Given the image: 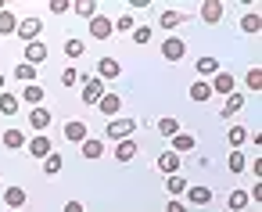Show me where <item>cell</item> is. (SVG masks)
<instances>
[{
	"label": "cell",
	"instance_id": "cell-1",
	"mask_svg": "<svg viewBox=\"0 0 262 212\" xmlns=\"http://www.w3.org/2000/svg\"><path fill=\"white\" fill-rule=\"evenodd\" d=\"M40 33H43V22H40V18H18V29H15V36H18V40L36 44V40H40Z\"/></svg>",
	"mask_w": 262,
	"mask_h": 212
},
{
	"label": "cell",
	"instance_id": "cell-2",
	"mask_svg": "<svg viewBox=\"0 0 262 212\" xmlns=\"http://www.w3.org/2000/svg\"><path fill=\"white\" fill-rule=\"evenodd\" d=\"M83 79V104H97L104 97V79L97 76H79Z\"/></svg>",
	"mask_w": 262,
	"mask_h": 212
},
{
	"label": "cell",
	"instance_id": "cell-3",
	"mask_svg": "<svg viewBox=\"0 0 262 212\" xmlns=\"http://www.w3.org/2000/svg\"><path fill=\"white\" fill-rule=\"evenodd\" d=\"M133 130H137V122H133L129 115H126V119H108V137H112V140H129Z\"/></svg>",
	"mask_w": 262,
	"mask_h": 212
},
{
	"label": "cell",
	"instance_id": "cell-4",
	"mask_svg": "<svg viewBox=\"0 0 262 212\" xmlns=\"http://www.w3.org/2000/svg\"><path fill=\"white\" fill-rule=\"evenodd\" d=\"M86 33H90V36H94V40H108V36H112V33H115V29H112V18H108V15H101V11H97V15H94V18H90V26H86Z\"/></svg>",
	"mask_w": 262,
	"mask_h": 212
},
{
	"label": "cell",
	"instance_id": "cell-5",
	"mask_svg": "<svg viewBox=\"0 0 262 212\" xmlns=\"http://www.w3.org/2000/svg\"><path fill=\"white\" fill-rule=\"evenodd\" d=\"M183 54H187V44H183L180 36H165V40H162V58H165V61H180Z\"/></svg>",
	"mask_w": 262,
	"mask_h": 212
},
{
	"label": "cell",
	"instance_id": "cell-6",
	"mask_svg": "<svg viewBox=\"0 0 262 212\" xmlns=\"http://www.w3.org/2000/svg\"><path fill=\"white\" fill-rule=\"evenodd\" d=\"M169 144H172L169 151H176L180 158H183V155H190V151L198 147V140H194V133H183V130H180L176 137H169Z\"/></svg>",
	"mask_w": 262,
	"mask_h": 212
},
{
	"label": "cell",
	"instance_id": "cell-7",
	"mask_svg": "<svg viewBox=\"0 0 262 212\" xmlns=\"http://www.w3.org/2000/svg\"><path fill=\"white\" fill-rule=\"evenodd\" d=\"M26 147H29V155H33L36 162H40V158H47V155L54 151V144H51V137H47V133H36V137H33Z\"/></svg>",
	"mask_w": 262,
	"mask_h": 212
},
{
	"label": "cell",
	"instance_id": "cell-8",
	"mask_svg": "<svg viewBox=\"0 0 262 212\" xmlns=\"http://www.w3.org/2000/svg\"><path fill=\"white\" fill-rule=\"evenodd\" d=\"M208 87H212V94H223V97H230V94L237 90V79H233L230 72H219V76H212V83H208Z\"/></svg>",
	"mask_w": 262,
	"mask_h": 212
},
{
	"label": "cell",
	"instance_id": "cell-9",
	"mask_svg": "<svg viewBox=\"0 0 262 212\" xmlns=\"http://www.w3.org/2000/svg\"><path fill=\"white\" fill-rule=\"evenodd\" d=\"M47 61V44L43 40H36V44H26V65H43Z\"/></svg>",
	"mask_w": 262,
	"mask_h": 212
},
{
	"label": "cell",
	"instance_id": "cell-10",
	"mask_svg": "<svg viewBox=\"0 0 262 212\" xmlns=\"http://www.w3.org/2000/svg\"><path fill=\"white\" fill-rule=\"evenodd\" d=\"M51 122H54V115H51V112H47V108H43V104H36V108H33V112H29V126H33V130H36V133H43V130H47V126H51Z\"/></svg>",
	"mask_w": 262,
	"mask_h": 212
},
{
	"label": "cell",
	"instance_id": "cell-11",
	"mask_svg": "<svg viewBox=\"0 0 262 212\" xmlns=\"http://www.w3.org/2000/svg\"><path fill=\"white\" fill-rule=\"evenodd\" d=\"M155 165H158L162 173H169V176H172V173H180V165H183V158H180L176 151H162V155L155 158Z\"/></svg>",
	"mask_w": 262,
	"mask_h": 212
},
{
	"label": "cell",
	"instance_id": "cell-12",
	"mask_svg": "<svg viewBox=\"0 0 262 212\" xmlns=\"http://www.w3.org/2000/svg\"><path fill=\"white\" fill-rule=\"evenodd\" d=\"M65 140L83 144V140H86V122H83V119H69V122H65Z\"/></svg>",
	"mask_w": 262,
	"mask_h": 212
},
{
	"label": "cell",
	"instance_id": "cell-13",
	"mask_svg": "<svg viewBox=\"0 0 262 212\" xmlns=\"http://www.w3.org/2000/svg\"><path fill=\"white\" fill-rule=\"evenodd\" d=\"M119 72H122V65L115 58H101L97 61V79H119Z\"/></svg>",
	"mask_w": 262,
	"mask_h": 212
},
{
	"label": "cell",
	"instance_id": "cell-14",
	"mask_svg": "<svg viewBox=\"0 0 262 212\" xmlns=\"http://www.w3.org/2000/svg\"><path fill=\"white\" fill-rule=\"evenodd\" d=\"M183 194L190 205H212V187H187Z\"/></svg>",
	"mask_w": 262,
	"mask_h": 212
},
{
	"label": "cell",
	"instance_id": "cell-15",
	"mask_svg": "<svg viewBox=\"0 0 262 212\" xmlns=\"http://www.w3.org/2000/svg\"><path fill=\"white\" fill-rule=\"evenodd\" d=\"M201 18H205L208 26H215V22L223 18V4H219V0H205V4H201Z\"/></svg>",
	"mask_w": 262,
	"mask_h": 212
},
{
	"label": "cell",
	"instance_id": "cell-16",
	"mask_svg": "<svg viewBox=\"0 0 262 212\" xmlns=\"http://www.w3.org/2000/svg\"><path fill=\"white\" fill-rule=\"evenodd\" d=\"M187 94H190V101H194V104H205V101L212 97V87H208L205 79H198V83H190V90H187Z\"/></svg>",
	"mask_w": 262,
	"mask_h": 212
},
{
	"label": "cell",
	"instance_id": "cell-17",
	"mask_svg": "<svg viewBox=\"0 0 262 212\" xmlns=\"http://www.w3.org/2000/svg\"><path fill=\"white\" fill-rule=\"evenodd\" d=\"M241 108H244V94H241V90H233V94L226 97V104H223V112H219V115H223V119H230V115H237Z\"/></svg>",
	"mask_w": 262,
	"mask_h": 212
},
{
	"label": "cell",
	"instance_id": "cell-18",
	"mask_svg": "<svg viewBox=\"0 0 262 212\" xmlns=\"http://www.w3.org/2000/svg\"><path fill=\"white\" fill-rule=\"evenodd\" d=\"M97 108H101L104 115H119V108H122V97H119V94H104V97L97 101Z\"/></svg>",
	"mask_w": 262,
	"mask_h": 212
},
{
	"label": "cell",
	"instance_id": "cell-19",
	"mask_svg": "<svg viewBox=\"0 0 262 212\" xmlns=\"http://www.w3.org/2000/svg\"><path fill=\"white\" fill-rule=\"evenodd\" d=\"M4 205L8 208H22L26 205V187H8L4 190Z\"/></svg>",
	"mask_w": 262,
	"mask_h": 212
},
{
	"label": "cell",
	"instance_id": "cell-20",
	"mask_svg": "<svg viewBox=\"0 0 262 212\" xmlns=\"http://www.w3.org/2000/svg\"><path fill=\"white\" fill-rule=\"evenodd\" d=\"M15 29H18V15L4 8V11H0V36H11Z\"/></svg>",
	"mask_w": 262,
	"mask_h": 212
},
{
	"label": "cell",
	"instance_id": "cell-21",
	"mask_svg": "<svg viewBox=\"0 0 262 212\" xmlns=\"http://www.w3.org/2000/svg\"><path fill=\"white\" fill-rule=\"evenodd\" d=\"M115 158H119V162H133V158H137V144H133V140H119V144H115Z\"/></svg>",
	"mask_w": 262,
	"mask_h": 212
},
{
	"label": "cell",
	"instance_id": "cell-22",
	"mask_svg": "<svg viewBox=\"0 0 262 212\" xmlns=\"http://www.w3.org/2000/svg\"><path fill=\"white\" fill-rule=\"evenodd\" d=\"M183 22H187V15H183V11H165V15L158 18V26H162V29H176V26H183Z\"/></svg>",
	"mask_w": 262,
	"mask_h": 212
},
{
	"label": "cell",
	"instance_id": "cell-23",
	"mask_svg": "<svg viewBox=\"0 0 262 212\" xmlns=\"http://www.w3.org/2000/svg\"><path fill=\"white\" fill-rule=\"evenodd\" d=\"M22 97L36 108V104H43V87L40 83H26V90H22Z\"/></svg>",
	"mask_w": 262,
	"mask_h": 212
},
{
	"label": "cell",
	"instance_id": "cell-24",
	"mask_svg": "<svg viewBox=\"0 0 262 212\" xmlns=\"http://www.w3.org/2000/svg\"><path fill=\"white\" fill-rule=\"evenodd\" d=\"M101 155H104V144L97 137H86L83 140V158H101Z\"/></svg>",
	"mask_w": 262,
	"mask_h": 212
},
{
	"label": "cell",
	"instance_id": "cell-25",
	"mask_svg": "<svg viewBox=\"0 0 262 212\" xmlns=\"http://www.w3.org/2000/svg\"><path fill=\"white\" fill-rule=\"evenodd\" d=\"M165 190H169L172 198H180V194L187 190V180H183L180 173H172V176H165Z\"/></svg>",
	"mask_w": 262,
	"mask_h": 212
},
{
	"label": "cell",
	"instance_id": "cell-26",
	"mask_svg": "<svg viewBox=\"0 0 262 212\" xmlns=\"http://www.w3.org/2000/svg\"><path fill=\"white\" fill-rule=\"evenodd\" d=\"M15 112H18V97L11 90H4L0 94V115H15Z\"/></svg>",
	"mask_w": 262,
	"mask_h": 212
},
{
	"label": "cell",
	"instance_id": "cell-27",
	"mask_svg": "<svg viewBox=\"0 0 262 212\" xmlns=\"http://www.w3.org/2000/svg\"><path fill=\"white\" fill-rule=\"evenodd\" d=\"M226 140L233 144V151H241V144H248V130H244V126H230Z\"/></svg>",
	"mask_w": 262,
	"mask_h": 212
},
{
	"label": "cell",
	"instance_id": "cell-28",
	"mask_svg": "<svg viewBox=\"0 0 262 212\" xmlns=\"http://www.w3.org/2000/svg\"><path fill=\"white\" fill-rule=\"evenodd\" d=\"M4 144H8V151H18V147H26V137H22V130H15V126H11V130L4 133Z\"/></svg>",
	"mask_w": 262,
	"mask_h": 212
},
{
	"label": "cell",
	"instance_id": "cell-29",
	"mask_svg": "<svg viewBox=\"0 0 262 212\" xmlns=\"http://www.w3.org/2000/svg\"><path fill=\"white\" fill-rule=\"evenodd\" d=\"M61 165H65V158H61L58 151H51V155L43 158V173H47V176H54V173H61Z\"/></svg>",
	"mask_w": 262,
	"mask_h": 212
},
{
	"label": "cell",
	"instance_id": "cell-30",
	"mask_svg": "<svg viewBox=\"0 0 262 212\" xmlns=\"http://www.w3.org/2000/svg\"><path fill=\"white\" fill-rule=\"evenodd\" d=\"M198 72L201 76H219V58H198Z\"/></svg>",
	"mask_w": 262,
	"mask_h": 212
},
{
	"label": "cell",
	"instance_id": "cell-31",
	"mask_svg": "<svg viewBox=\"0 0 262 212\" xmlns=\"http://www.w3.org/2000/svg\"><path fill=\"white\" fill-rule=\"evenodd\" d=\"M226 165H230V173H244V169H248V158H244V151H230Z\"/></svg>",
	"mask_w": 262,
	"mask_h": 212
},
{
	"label": "cell",
	"instance_id": "cell-32",
	"mask_svg": "<svg viewBox=\"0 0 262 212\" xmlns=\"http://www.w3.org/2000/svg\"><path fill=\"white\" fill-rule=\"evenodd\" d=\"M72 11H76V15H83V18H94V15H97V4H94V0H76Z\"/></svg>",
	"mask_w": 262,
	"mask_h": 212
},
{
	"label": "cell",
	"instance_id": "cell-33",
	"mask_svg": "<svg viewBox=\"0 0 262 212\" xmlns=\"http://www.w3.org/2000/svg\"><path fill=\"white\" fill-rule=\"evenodd\" d=\"M15 79H22V83H36V69L22 61V65H15Z\"/></svg>",
	"mask_w": 262,
	"mask_h": 212
},
{
	"label": "cell",
	"instance_id": "cell-34",
	"mask_svg": "<svg viewBox=\"0 0 262 212\" xmlns=\"http://www.w3.org/2000/svg\"><path fill=\"white\" fill-rule=\"evenodd\" d=\"M158 133H162V137H176V133H180V122L165 115V119H158Z\"/></svg>",
	"mask_w": 262,
	"mask_h": 212
},
{
	"label": "cell",
	"instance_id": "cell-35",
	"mask_svg": "<svg viewBox=\"0 0 262 212\" xmlns=\"http://www.w3.org/2000/svg\"><path fill=\"white\" fill-rule=\"evenodd\" d=\"M241 33H248V36H255V33H258V15H255V11L241 18Z\"/></svg>",
	"mask_w": 262,
	"mask_h": 212
},
{
	"label": "cell",
	"instance_id": "cell-36",
	"mask_svg": "<svg viewBox=\"0 0 262 212\" xmlns=\"http://www.w3.org/2000/svg\"><path fill=\"white\" fill-rule=\"evenodd\" d=\"M79 54H83V40L79 36H69L65 40V58H79Z\"/></svg>",
	"mask_w": 262,
	"mask_h": 212
},
{
	"label": "cell",
	"instance_id": "cell-37",
	"mask_svg": "<svg viewBox=\"0 0 262 212\" xmlns=\"http://www.w3.org/2000/svg\"><path fill=\"white\" fill-rule=\"evenodd\" d=\"M112 29H119V33L126 36V33H133V29H137V22H133V15H122L119 22H112Z\"/></svg>",
	"mask_w": 262,
	"mask_h": 212
},
{
	"label": "cell",
	"instance_id": "cell-38",
	"mask_svg": "<svg viewBox=\"0 0 262 212\" xmlns=\"http://www.w3.org/2000/svg\"><path fill=\"white\" fill-rule=\"evenodd\" d=\"M226 205H230V208H233V212H241V208H248V194H244V190H233V194H230V201H226Z\"/></svg>",
	"mask_w": 262,
	"mask_h": 212
},
{
	"label": "cell",
	"instance_id": "cell-39",
	"mask_svg": "<svg viewBox=\"0 0 262 212\" xmlns=\"http://www.w3.org/2000/svg\"><path fill=\"white\" fill-rule=\"evenodd\" d=\"M133 44H140V47L151 44V26H137V29H133Z\"/></svg>",
	"mask_w": 262,
	"mask_h": 212
},
{
	"label": "cell",
	"instance_id": "cell-40",
	"mask_svg": "<svg viewBox=\"0 0 262 212\" xmlns=\"http://www.w3.org/2000/svg\"><path fill=\"white\" fill-rule=\"evenodd\" d=\"M244 83H248V90H262V72H258V69H251V72L244 76Z\"/></svg>",
	"mask_w": 262,
	"mask_h": 212
},
{
	"label": "cell",
	"instance_id": "cell-41",
	"mask_svg": "<svg viewBox=\"0 0 262 212\" xmlns=\"http://www.w3.org/2000/svg\"><path fill=\"white\" fill-rule=\"evenodd\" d=\"M61 83H65V87L79 83V72H76V69H65V72H61Z\"/></svg>",
	"mask_w": 262,
	"mask_h": 212
},
{
	"label": "cell",
	"instance_id": "cell-42",
	"mask_svg": "<svg viewBox=\"0 0 262 212\" xmlns=\"http://www.w3.org/2000/svg\"><path fill=\"white\" fill-rule=\"evenodd\" d=\"M51 11H54V15H65V11H69V0H51Z\"/></svg>",
	"mask_w": 262,
	"mask_h": 212
},
{
	"label": "cell",
	"instance_id": "cell-43",
	"mask_svg": "<svg viewBox=\"0 0 262 212\" xmlns=\"http://www.w3.org/2000/svg\"><path fill=\"white\" fill-rule=\"evenodd\" d=\"M61 212H83V201H65V208Z\"/></svg>",
	"mask_w": 262,
	"mask_h": 212
},
{
	"label": "cell",
	"instance_id": "cell-44",
	"mask_svg": "<svg viewBox=\"0 0 262 212\" xmlns=\"http://www.w3.org/2000/svg\"><path fill=\"white\" fill-rule=\"evenodd\" d=\"M165 212H187V205H183V201H169Z\"/></svg>",
	"mask_w": 262,
	"mask_h": 212
},
{
	"label": "cell",
	"instance_id": "cell-45",
	"mask_svg": "<svg viewBox=\"0 0 262 212\" xmlns=\"http://www.w3.org/2000/svg\"><path fill=\"white\" fill-rule=\"evenodd\" d=\"M4 83H8V79H4V72H0V94H4Z\"/></svg>",
	"mask_w": 262,
	"mask_h": 212
},
{
	"label": "cell",
	"instance_id": "cell-46",
	"mask_svg": "<svg viewBox=\"0 0 262 212\" xmlns=\"http://www.w3.org/2000/svg\"><path fill=\"white\" fill-rule=\"evenodd\" d=\"M0 11H4V4H0Z\"/></svg>",
	"mask_w": 262,
	"mask_h": 212
}]
</instances>
